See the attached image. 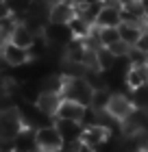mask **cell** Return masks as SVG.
<instances>
[{"instance_id": "cell-18", "label": "cell", "mask_w": 148, "mask_h": 152, "mask_svg": "<svg viewBox=\"0 0 148 152\" xmlns=\"http://www.w3.org/2000/svg\"><path fill=\"white\" fill-rule=\"evenodd\" d=\"M109 98H111L109 87H98V89H94V96H91L89 107H91V109H96V111H105V109H107Z\"/></svg>"}, {"instance_id": "cell-5", "label": "cell", "mask_w": 148, "mask_h": 152, "mask_svg": "<svg viewBox=\"0 0 148 152\" xmlns=\"http://www.w3.org/2000/svg\"><path fill=\"white\" fill-rule=\"evenodd\" d=\"M133 109H135V104H133V100H131V96H126V94H118V91H111V98L107 102V111L113 120L118 122H124L126 117H129L133 113Z\"/></svg>"}, {"instance_id": "cell-6", "label": "cell", "mask_w": 148, "mask_h": 152, "mask_svg": "<svg viewBox=\"0 0 148 152\" xmlns=\"http://www.w3.org/2000/svg\"><path fill=\"white\" fill-rule=\"evenodd\" d=\"M54 128L59 130V135L63 137V143L72 146V143H79L81 141V135H83V124L76 122V120H66V117H54Z\"/></svg>"}, {"instance_id": "cell-1", "label": "cell", "mask_w": 148, "mask_h": 152, "mask_svg": "<svg viewBox=\"0 0 148 152\" xmlns=\"http://www.w3.org/2000/svg\"><path fill=\"white\" fill-rule=\"evenodd\" d=\"M91 96H94V87L85 76H63L61 85V98L74 100L83 107H89Z\"/></svg>"}, {"instance_id": "cell-4", "label": "cell", "mask_w": 148, "mask_h": 152, "mask_svg": "<svg viewBox=\"0 0 148 152\" xmlns=\"http://www.w3.org/2000/svg\"><path fill=\"white\" fill-rule=\"evenodd\" d=\"M0 57H2V61L9 67H24V65H29L33 61L29 48H22V46L13 44L9 39L0 44Z\"/></svg>"}, {"instance_id": "cell-22", "label": "cell", "mask_w": 148, "mask_h": 152, "mask_svg": "<svg viewBox=\"0 0 148 152\" xmlns=\"http://www.w3.org/2000/svg\"><path fill=\"white\" fill-rule=\"evenodd\" d=\"M126 59H129V63H131V65H144L146 61H148V54L142 52L139 48L131 46V50H129V54H126Z\"/></svg>"}, {"instance_id": "cell-21", "label": "cell", "mask_w": 148, "mask_h": 152, "mask_svg": "<svg viewBox=\"0 0 148 152\" xmlns=\"http://www.w3.org/2000/svg\"><path fill=\"white\" fill-rule=\"evenodd\" d=\"M133 96H131V100H133V104L139 107V109H146L148 107V83H144L142 87H137V89H131Z\"/></svg>"}, {"instance_id": "cell-3", "label": "cell", "mask_w": 148, "mask_h": 152, "mask_svg": "<svg viewBox=\"0 0 148 152\" xmlns=\"http://www.w3.org/2000/svg\"><path fill=\"white\" fill-rule=\"evenodd\" d=\"M35 146L46 152H57L63 148V137L59 135V130L54 128L52 122L35 128Z\"/></svg>"}, {"instance_id": "cell-26", "label": "cell", "mask_w": 148, "mask_h": 152, "mask_svg": "<svg viewBox=\"0 0 148 152\" xmlns=\"http://www.w3.org/2000/svg\"><path fill=\"white\" fill-rule=\"evenodd\" d=\"M118 2H120V4H122V7H126V4H131V2H133V0H118Z\"/></svg>"}, {"instance_id": "cell-7", "label": "cell", "mask_w": 148, "mask_h": 152, "mask_svg": "<svg viewBox=\"0 0 148 152\" xmlns=\"http://www.w3.org/2000/svg\"><path fill=\"white\" fill-rule=\"evenodd\" d=\"M35 107L39 109L41 113H44L46 117H52L57 115V109L61 104V94L59 91H46V89H39V94L35 96Z\"/></svg>"}, {"instance_id": "cell-15", "label": "cell", "mask_w": 148, "mask_h": 152, "mask_svg": "<svg viewBox=\"0 0 148 152\" xmlns=\"http://www.w3.org/2000/svg\"><path fill=\"white\" fill-rule=\"evenodd\" d=\"M142 26L139 24H133V22H120L118 24V33H120V39L126 41L129 46H135V41L142 35Z\"/></svg>"}, {"instance_id": "cell-16", "label": "cell", "mask_w": 148, "mask_h": 152, "mask_svg": "<svg viewBox=\"0 0 148 152\" xmlns=\"http://www.w3.org/2000/svg\"><path fill=\"white\" fill-rule=\"evenodd\" d=\"M96 57H98V70H100V72H111V67H113L116 61H118V57L109 50L107 46H100V48H98V50H96Z\"/></svg>"}, {"instance_id": "cell-25", "label": "cell", "mask_w": 148, "mask_h": 152, "mask_svg": "<svg viewBox=\"0 0 148 152\" xmlns=\"http://www.w3.org/2000/svg\"><path fill=\"white\" fill-rule=\"evenodd\" d=\"M9 15H11L9 7L4 4V0H0V20H4V18H9Z\"/></svg>"}, {"instance_id": "cell-24", "label": "cell", "mask_w": 148, "mask_h": 152, "mask_svg": "<svg viewBox=\"0 0 148 152\" xmlns=\"http://www.w3.org/2000/svg\"><path fill=\"white\" fill-rule=\"evenodd\" d=\"M135 48H139L142 52H146V54H148V28H144V31H142L139 39L135 41Z\"/></svg>"}, {"instance_id": "cell-19", "label": "cell", "mask_w": 148, "mask_h": 152, "mask_svg": "<svg viewBox=\"0 0 148 152\" xmlns=\"http://www.w3.org/2000/svg\"><path fill=\"white\" fill-rule=\"evenodd\" d=\"M96 33H98V39H100L102 46H109L120 39L118 26H96Z\"/></svg>"}, {"instance_id": "cell-27", "label": "cell", "mask_w": 148, "mask_h": 152, "mask_svg": "<svg viewBox=\"0 0 148 152\" xmlns=\"http://www.w3.org/2000/svg\"><path fill=\"white\" fill-rule=\"evenodd\" d=\"M31 152H46V150H41V148H37V146H35V148H33Z\"/></svg>"}, {"instance_id": "cell-29", "label": "cell", "mask_w": 148, "mask_h": 152, "mask_svg": "<svg viewBox=\"0 0 148 152\" xmlns=\"http://www.w3.org/2000/svg\"><path fill=\"white\" fill-rule=\"evenodd\" d=\"M96 2H100V4H102V2H107V0H96Z\"/></svg>"}, {"instance_id": "cell-23", "label": "cell", "mask_w": 148, "mask_h": 152, "mask_svg": "<svg viewBox=\"0 0 148 152\" xmlns=\"http://www.w3.org/2000/svg\"><path fill=\"white\" fill-rule=\"evenodd\" d=\"M107 48L116 54V57H126V54H129V50H131V46L126 44V41H122V39H118V41H113V44H109Z\"/></svg>"}, {"instance_id": "cell-30", "label": "cell", "mask_w": 148, "mask_h": 152, "mask_svg": "<svg viewBox=\"0 0 148 152\" xmlns=\"http://www.w3.org/2000/svg\"><path fill=\"white\" fill-rule=\"evenodd\" d=\"M0 44H2V33H0Z\"/></svg>"}, {"instance_id": "cell-11", "label": "cell", "mask_w": 148, "mask_h": 152, "mask_svg": "<svg viewBox=\"0 0 148 152\" xmlns=\"http://www.w3.org/2000/svg\"><path fill=\"white\" fill-rule=\"evenodd\" d=\"M120 22H122V9L102 2L100 9H98V13H96L94 26H118Z\"/></svg>"}, {"instance_id": "cell-2", "label": "cell", "mask_w": 148, "mask_h": 152, "mask_svg": "<svg viewBox=\"0 0 148 152\" xmlns=\"http://www.w3.org/2000/svg\"><path fill=\"white\" fill-rule=\"evenodd\" d=\"M22 128H24V120L18 107H9L0 111V141H13Z\"/></svg>"}, {"instance_id": "cell-14", "label": "cell", "mask_w": 148, "mask_h": 152, "mask_svg": "<svg viewBox=\"0 0 148 152\" xmlns=\"http://www.w3.org/2000/svg\"><path fill=\"white\" fill-rule=\"evenodd\" d=\"M124 83H126L129 89H137V87H142L144 83H148V67H146V63L144 65H131L129 70H126V74H124Z\"/></svg>"}, {"instance_id": "cell-12", "label": "cell", "mask_w": 148, "mask_h": 152, "mask_svg": "<svg viewBox=\"0 0 148 152\" xmlns=\"http://www.w3.org/2000/svg\"><path fill=\"white\" fill-rule=\"evenodd\" d=\"M85 109H87V107H83V104H79V102H74V100L61 98V104H59L57 115H54V117H66V120H76V122H81Z\"/></svg>"}, {"instance_id": "cell-28", "label": "cell", "mask_w": 148, "mask_h": 152, "mask_svg": "<svg viewBox=\"0 0 148 152\" xmlns=\"http://www.w3.org/2000/svg\"><path fill=\"white\" fill-rule=\"evenodd\" d=\"M9 152H24V150H18V148H13V150H9Z\"/></svg>"}, {"instance_id": "cell-31", "label": "cell", "mask_w": 148, "mask_h": 152, "mask_svg": "<svg viewBox=\"0 0 148 152\" xmlns=\"http://www.w3.org/2000/svg\"><path fill=\"white\" fill-rule=\"evenodd\" d=\"M146 67H148V61H146Z\"/></svg>"}, {"instance_id": "cell-13", "label": "cell", "mask_w": 148, "mask_h": 152, "mask_svg": "<svg viewBox=\"0 0 148 152\" xmlns=\"http://www.w3.org/2000/svg\"><path fill=\"white\" fill-rule=\"evenodd\" d=\"M33 39H35V33L24 22H20V20H18V22L13 24V31H11V35H9V41H13V44H18V46H22V48H31Z\"/></svg>"}, {"instance_id": "cell-17", "label": "cell", "mask_w": 148, "mask_h": 152, "mask_svg": "<svg viewBox=\"0 0 148 152\" xmlns=\"http://www.w3.org/2000/svg\"><path fill=\"white\" fill-rule=\"evenodd\" d=\"M70 31H72V35L74 37H79V39H83L85 35H89L91 33V28H94V24L91 22H87L85 18H81V15H74L72 20H70Z\"/></svg>"}, {"instance_id": "cell-9", "label": "cell", "mask_w": 148, "mask_h": 152, "mask_svg": "<svg viewBox=\"0 0 148 152\" xmlns=\"http://www.w3.org/2000/svg\"><path fill=\"white\" fill-rule=\"evenodd\" d=\"M41 35H44L46 41L52 44V46H66L68 41L74 37L68 24H54V22H48L44 26V31H41Z\"/></svg>"}, {"instance_id": "cell-10", "label": "cell", "mask_w": 148, "mask_h": 152, "mask_svg": "<svg viewBox=\"0 0 148 152\" xmlns=\"http://www.w3.org/2000/svg\"><path fill=\"white\" fill-rule=\"evenodd\" d=\"M109 137H111V130L107 126H102V124H91V126H83L81 141L91 146V148H100Z\"/></svg>"}, {"instance_id": "cell-8", "label": "cell", "mask_w": 148, "mask_h": 152, "mask_svg": "<svg viewBox=\"0 0 148 152\" xmlns=\"http://www.w3.org/2000/svg\"><path fill=\"white\" fill-rule=\"evenodd\" d=\"M76 15L74 2L72 0H52L50 13H48V22L54 24H70V20Z\"/></svg>"}, {"instance_id": "cell-20", "label": "cell", "mask_w": 148, "mask_h": 152, "mask_svg": "<svg viewBox=\"0 0 148 152\" xmlns=\"http://www.w3.org/2000/svg\"><path fill=\"white\" fill-rule=\"evenodd\" d=\"M4 4L9 7L11 15L15 20H22L26 15V11H29V7H31V0H4Z\"/></svg>"}]
</instances>
